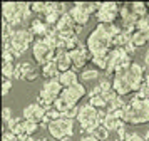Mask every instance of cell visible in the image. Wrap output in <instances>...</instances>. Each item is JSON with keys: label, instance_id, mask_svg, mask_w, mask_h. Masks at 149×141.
<instances>
[{"label": "cell", "instance_id": "obj_41", "mask_svg": "<svg viewBox=\"0 0 149 141\" xmlns=\"http://www.w3.org/2000/svg\"><path fill=\"white\" fill-rule=\"evenodd\" d=\"M81 141H99L95 136H92V134H86V136H82Z\"/></svg>", "mask_w": 149, "mask_h": 141}, {"label": "cell", "instance_id": "obj_32", "mask_svg": "<svg viewBox=\"0 0 149 141\" xmlns=\"http://www.w3.org/2000/svg\"><path fill=\"white\" fill-rule=\"evenodd\" d=\"M136 30L142 32L144 35H146V39L149 40V15H148V17H144V19H141L139 22H137V25H136Z\"/></svg>", "mask_w": 149, "mask_h": 141}, {"label": "cell", "instance_id": "obj_29", "mask_svg": "<svg viewBox=\"0 0 149 141\" xmlns=\"http://www.w3.org/2000/svg\"><path fill=\"white\" fill-rule=\"evenodd\" d=\"M79 79L84 81V82L97 81L99 79V71H97V69H86V71H82V74L79 76Z\"/></svg>", "mask_w": 149, "mask_h": 141}, {"label": "cell", "instance_id": "obj_39", "mask_svg": "<svg viewBox=\"0 0 149 141\" xmlns=\"http://www.w3.org/2000/svg\"><path fill=\"white\" fill-rule=\"evenodd\" d=\"M2 116H3V123H5V124H7L8 121L12 119V118H14V116H12V111H10V107H3V111H2Z\"/></svg>", "mask_w": 149, "mask_h": 141}, {"label": "cell", "instance_id": "obj_16", "mask_svg": "<svg viewBox=\"0 0 149 141\" xmlns=\"http://www.w3.org/2000/svg\"><path fill=\"white\" fill-rule=\"evenodd\" d=\"M45 111H47V109H44L39 102H30L29 106L24 107V118H25V119L37 121L39 124H42V121L45 118Z\"/></svg>", "mask_w": 149, "mask_h": 141}, {"label": "cell", "instance_id": "obj_46", "mask_svg": "<svg viewBox=\"0 0 149 141\" xmlns=\"http://www.w3.org/2000/svg\"><path fill=\"white\" fill-rule=\"evenodd\" d=\"M39 141H55V140H39Z\"/></svg>", "mask_w": 149, "mask_h": 141}, {"label": "cell", "instance_id": "obj_22", "mask_svg": "<svg viewBox=\"0 0 149 141\" xmlns=\"http://www.w3.org/2000/svg\"><path fill=\"white\" fill-rule=\"evenodd\" d=\"M59 76H61V71H59V67L55 64V60H52V62H49V64H45L42 67V77H45V81L57 79Z\"/></svg>", "mask_w": 149, "mask_h": 141}, {"label": "cell", "instance_id": "obj_23", "mask_svg": "<svg viewBox=\"0 0 149 141\" xmlns=\"http://www.w3.org/2000/svg\"><path fill=\"white\" fill-rule=\"evenodd\" d=\"M104 126L107 128L109 131H117L121 126H124L126 123L121 119V118H117V116H114V114L107 113V116H106V119H104V123H102Z\"/></svg>", "mask_w": 149, "mask_h": 141}, {"label": "cell", "instance_id": "obj_30", "mask_svg": "<svg viewBox=\"0 0 149 141\" xmlns=\"http://www.w3.org/2000/svg\"><path fill=\"white\" fill-rule=\"evenodd\" d=\"M15 67L17 64L15 62H2V77H7V79H12L15 76Z\"/></svg>", "mask_w": 149, "mask_h": 141}, {"label": "cell", "instance_id": "obj_6", "mask_svg": "<svg viewBox=\"0 0 149 141\" xmlns=\"http://www.w3.org/2000/svg\"><path fill=\"white\" fill-rule=\"evenodd\" d=\"M77 123L79 126L82 128V131H87L91 133L92 129L102 124L101 118H99V109H95L94 106L91 104H84V106H79V114H77Z\"/></svg>", "mask_w": 149, "mask_h": 141}, {"label": "cell", "instance_id": "obj_42", "mask_svg": "<svg viewBox=\"0 0 149 141\" xmlns=\"http://www.w3.org/2000/svg\"><path fill=\"white\" fill-rule=\"evenodd\" d=\"M144 67L149 69V47H148V51H146V54H144Z\"/></svg>", "mask_w": 149, "mask_h": 141}, {"label": "cell", "instance_id": "obj_4", "mask_svg": "<svg viewBox=\"0 0 149 141\" xmlns=\"http://www.w3.org/2000/svg\"><path fill=\"white\" fill-rule=\"evenodd\" d=\"M62 91H64V86L61 84L59 79H49L44 82L42 89L39 91V98H37V102L40 104L44 109H50L54 106V102L59 98H61Z\"/></svg>", "mask_w": 149, "mask_h": 141}, {"label": "cell", "instance_id": "obj_17", "mask_svg": "<svg viewBox=\"0 0 149 141\" xmlns=\"http://www.w3.org/2000/svg\"><path fill=\"white\" fill-rule=\"evenodd\" d=\"M50 29H52V27L49 25L44 19H34L32 22H30V25H29V30L34 34L37 39H44V37H47V34H49Z\"/></svg>", "mask_w": 149, "mask_h": 141}, {"label": "cell", "instance_id": "obj_48", "mask_svg": "<svg viewBox=\"0 0 149 141\" xmlns=\"http://www.w3.org/2000/svg\"><path fill=\"white\" fill-rule=\"evenodd\" d=\"M65 141H69V140H65Z\"/></svg>", "mask_w": 149, "mask_h": 141}, {"label": "cell", "instance_id": "obj_38", "mask_svg": "<svg viewBox=\"0 0 149 141\" xmlns=\"http://www.w3.org/2000/svg\"><path fill=\"white\" fill-rule=\"evenodd\" d=\"M124 141H146V140H144V136H141L139 133H129L127 138Z\"/></svg>", "mask_w": 149, "mask_h": 141}, {"label": "cell", "instance_id": "obj_45", "mask_svg": "<svg viewBox=\"0 0 149 141\" xmlns=\"http://www.w3.org/2000/svg\"><path fill=\"white\" fill-rule=\"evenodd\" d=\"M144 140H146V141H149V131L146 133V136H144Z\"/></svg>", "mask_w": 149, "mask_h": 141}, {"label": "cell", "instance_id": "obj_2", "mask_svg": "<svg viewBox=\"0 0 149 141\" xmlns=\"http://www.w3.org/2000/svg\"><path fill=\"white\" fill-rule=\"evenodd\" d=\"M86 46H87L89 52L92 57H101V55H107L112 49V39L104 29L101 24H97L92 32L89 34L87 40H86Z\"/></svg>", "mask_w": 149, "mask_h": 141}, {"label": "cell", "instance_id": "obj_25", "mask_svg": "<svg viewBox=\"0 0 149 141\" xmlns=\"http://www.w3.org/2000/svg\"><path fill=\"white\" fill-rule=\"evenodd\" d=\"M75 5L81 7L82 10H86L89 15H95V13L99 12L101 4H95V2H75Z\"/></svg>", "mask_w": 149, "mask_h": 141}, {"label": "cell", "instance_id": "obj_44", "mask_svg": "<svg viewBox=\"0 0 149 141\" xmlns=\"http://www.w3.org/2000/svg\"><path fill=\"white\" fill-rule=\"evenodd\" d=\"M22 141H35L32 136H29V134H25V136H22Z\"/></svg>", "mask_w": 149, "mask_h": 141}, {"label": "cell", "instance_id": "obj_28", "mask_svg": "<svg viewBox=\"0 0 149 141\" xmlns=\"http://www.w3.org/2000/svg\"><path fill=\"white\" fill-rule=\"evenodd\" d=\"M89 134L95 136L99 141H107V138H109V129L104 126V124H99V126L95 128V129H92Z\"/></svg>", "mask_w": 149, "mask_h": 141}, {"label": "cell", "instance_id": "obj_31", "mask_svg": "<svg viewBox=\"0 0 149 141\" xmlns=\"http://www.w3.org/2000/svg\"><path fill=\"white\" fill-rule=\"evenodd\" d=\"M89 104L94 106L95 109H106V99L102 98V94H97V96L89 98Z\"/></svg>", "mask_w": 149, "mask_h": 141}, {"label": "cell", "instance_id": "obj_5", "mask_svg": "<svg viewBox=\"0 0 149 141\" xmlns=\"http://www.w3.org/2000/svg\"><path fill=\"white\" fill-rule=\"evenodd\" d=\"M55 54H57V49L45 37L44 39H35L34 46H32V57H34L37 66L44 67L45 64L52 62L55 59Z\"/></svg>", "mask_w": 149, "mask_h": 141}, {"label": "cell", "instance_id": "obj_8", "mask_svg": "<svg viewBox=\"0 0 149 141\" xmlns=\"http://www.w3.org/2000/svg\"><path fill=\"white\" fill-rule=\"evenodd\" d=\"M119 8L121 4L117 2H102L99 12L95 13V19L99 24H114L116 19L119 17Z\"/></svg>", "mask_w": 149, "mask_h": 141}, {"label": "cell", "instance_id": "obj_7", "mask_svg": "<svg viewBox=\"0 0 149 141\" xmlns=\"http://www.w3.org/2000/svg\"><path fill=\"white\" fill-rule=\"evenodd\" d=\"M47 131L55 141H65L74 134V119L61 118V119L50 121L47 124Z\"/></svg>", "mask_w": 149, "mask_h": 141}, {"label": "cell", "instance_id": "obj_34", "mask_svg": "<svg viewBox=\"0 0 149 141\" xmlns=\"http://www.w3.org/2000/svg\"><path fill=\"white\" fill-rule=\"evenodd\" d=\"M37 131H39V123L37 121H32V119H25V134L32 136Z\"/></svg>", "mask_w": 149, "mask_h": 141}, {"label": "cell", "instance_id": "obj_9", "mask_svg": "<svg viewBox=\"0 0 149 141\" xmlns=\"http://www.w3.org/2000/svg\"><path fill=\"white\" fill-rule=\"evenodd\" d=\"M55 30L61 34L64 39H74V37H77V35L81 34L82 27L77 25L67 12V13H64L61 17V20L55 24Z\"/></svg>", "mask_w": 149, "mask_h": 141}, {"label": "cell", "instance_id": "obj_15", "mask_svg": "<svg viewBox=\"0 0 149 141\" xmlns=\"http://www.w3.org/2000/svg\"><path fill=\"white\" fill-rule=\"evenodd\" d=\"M30 15H32V7L27 2H17V8H15V15L14 20L10 25H19V24H24V22H29L30 20Z\"/></svg>", "mask_w": 149, "mask_h": 141}, {"label": "cell", "instance_id": "obj_1", "mask_svg": "<svg viewBox=\"0 0 149 141\" xmlns=\"http://www.w3.org/2000/svg\"><path fill=\"white\" fill-rule=\"evenodd\" d=\"M122 121L126 124H144L149 121V99L134 93L126 102L122 111Z\"/></svg>", "mask_w": 149, "mask_h": 141}, {"label": "cell", "instance_id": "obj_3", "mask_svg": "<svg viewBox=\"0 0 149 141\" xmlns=\"http://www.w3.org/2000/svg\"><path fill=\"white\" fill-rule=\"evenodd\" d=\"M34 42L35 35L29 29H15L10 35V39H8V49L15 57H20L27 49L34 46Z\"/></svg>", "mask_w": 149, "mask_h": 141}, {"label": "cell", "instance_id": "obj_13", "mask_svg": "<svg viewBox=\"0 0 149 141\" xmlns=\"http://www.w3.org/2000/svg\"><path fill=\"white\" fill-rule=\"evenodd\" d=\"M86 94H87L86 86H84L82 82H77V84H74V86H70V87H64L61 98L67 101L70 106H77V102H79Z\"/></svg>", "mask_w": 149, "mask_h": 141}, {"label": "cell", "instance_id": "obj_20", "mask_svg": "<svg viewBox=\"0 0 149 141\" xmlns=\"http://www.w3.org/2000/svg\"><path fill=\"white\" fill-rule=\"evenodd\" d=\"M7 129L12 131V133H15L17 136H20V138L25 136V118H17V116H14L7 123Z\"/></svg>", "mask_w": 149, "mask_h": 141}, {"label": "cell", "instance_id": "obj_24", "mask_svg": "<svg viewBox=\"0 0 149 141\" xmlns=\"http://www.w3.org/2000/svg\"><path fill=\"white\" fill-rule=\"evenodd\" d=\"M15 8H17V2H3L2 5V13H3V20L12 24L15 15Z\"/></svg>", "mask_w": 149, "mask_h": 141}, {"label": "cell", "instance_id": "obj_37", "mask_svg": "<svg viewBox=\"0 0 149 141\" xmlns=\"http://www.w3.org/2000/svg\"><path fill=\"white\" fill-rule=\"evenodd\" d=\"M77 114H79V106H74V107H70L69 111H65V113L62 114V118H67V119H75V118H77Z\"/></svg>", "mask_w": 149, "mask_h": 141}, {"label": "cell", "instance_id": "obj_43", "mask_svg": "<svg viewBox=\"0 0 149 141\" xmlns=\"http://www.w3.org/2000/svg\"><path fill=\"white\" fill-rule=\"evenodd\" d=\"M144 84L148 86V89H149V69L146 71V77H144Z\"/></svg>", "mask_w": 149, "mask_h": 141}, {"label": "cell", "instance_id": "obj_19", "mask_svg": "<svg viewBox=\"0 0 149 141\" xmlns=\"http://www.w3.org/2000/svg\"><path fill=\"white\" fill-rule=\"evenodd\" d=\"M55 64L59 67L61 72H65L69 69H72V60H70V54L67 51H57L55 54Z\"/></svg>", "mask_w": 149, "mask_h": 141}, {"label": "cell", "instance_id": "obj_35", "mask_svg": "<svg viewBox=\"0 0 149 141\" xmlns=\"http://www.w3.org/2000/svg\"><path fill=\"white\" fill-rule=\"evenodd\" d=\"M91 62H94V66L97 69H102L104 72H106V69H107V55H101V57H92Z\"/></svg>", "mask_w": 149, "mask_h": 141}, {"label": "cell", "instance_id": "obj_33", "mask_svg": "<svg viewBox=\"0 0 149 141\" xmlns=\"http://www.w3.org/2000/svg\"><path fill=\"white\" fill-rule=\"evenodd\" d=\"M30 7H32V12H35L37 15H42L44 17V13L47 12L49 2H34V4H30Z\"/></svg>", "mask_w": 149, "mask_h": 141}, {"label": "cell", "instance_id": "obj_40", "mask_svg": "<svg viewBox=\"0 0 149 141\" xmlns=\"http://www.w3.org/2000/svg\"><path fill=\"white\" fill-rule=\"evenodd\" d=\"M116 133H117V136H119V140H121V141H124L126 138H127V134H129L127 129H126V124H124V126H121L117 131H116Z\"/></svg>", "mask_w": 149, "mask_h": 141}, {"label": "cell", "instance_id": "obj_36", "mask_svg": "<svg viewBox=\"0 0 149 141\" xmlns=\"http://www.w3.org/2000/svg\"><path fill=\"white\" fill-rule=\"evenodd\" d=\"M12 89V79H7V77H2V96H7Z\"/></svg>", "mask_w": 149, "mask_h": 141}, {"label": "cell", "instance_id": "obj_12", "mask_svg": "<svg viewBox=\"0 0 149 141\" xmlns=\"http://www.w3.org/2000/svg\"><path fill=\"white\" fill-rule=\"evenodd\" d=\"M69 54H70V60H72V69H74V71L82 69L89 60H92V55H91V52H89L87 46H86V44H82V42L79 44L77 49L70 51Z\"/></svg>", "mask_w": 149, "mask_h": 141}, {"label": "cell", "instance_id": "obj_14", "mask_svg": "<svg viewBox=\"0 0 149 141\" xmlns=\"http://www.w3.org/2000/svg\"><path fill=\"white\" fill-rule=\"evenodd\" d=\"M14 77L32 82V81L37 79V67H35L32 62H19L17 67H15V76Z\"/></svg>", "mask_w": 149, "mask_h": 141}, {"label": "cell", "instance_id": "obj_21", "mask_svg": "<svg viewBox=\"0 0 149 141\" xmlns=\"http://www.w3.org/2000/svg\"><path fill=\"white\" fill-rule=\"evenodd\" d=\"M57 79L61 81V84L64 87H70V86H74V84L79 82V74H77V71H74V69H69L65 72H61V76H59Z\"/></svg>", "mask_w": 149, "mask_h": 141}, {"label": "cell", "instance_id": "obj_26", "mask_svg": "<svg viewBox=\"0 0 149 141\" xmlns=\"http://www.w3.org/2000/svg\"><path fill=\"white\" fill-rule=\"evenodd\" d=\"M132 8H134L136 15L139 19H144L149 15V8H148V2H132Z\"/></svg>", "mask_w": 149, "mask_h": 141}, {"label": "cell", "instance_id": "obj_49", "mask_svg": "<svg viewBox=\"0 0 149 141\" xmlns=\"http://www.w3.org/2000/svg\"><path fill=\"white\" fill-rule=\"evenodd\" d=\"M148 99H149V98H148Z\"/></svg>", "mask_w": 149, "mask_h": 141}, {"label": "cell", "instance_id": "obj_27", "mask_svg": "<svg viewBox=\"0 0 149 141\" xmlns=\"http://www.w3.org/2000/svg\"><path fill=\"white\" fill-rule=\"evenodd\" d=\"M146 42H148V39H146V35H144L142 32L136 30V32L131 34V44H132L136 49H139V47L146 46Z\"/></svg>", "mask_w": 149, "mask_h": 141}, {"label": "cell", "instance_id": "obj_18", "mask_svg": "<svg viewBox=\"0 0 149 141\" xmlns=\"http://www.w3.org/2000/svg\"><path fill=\"white\" fill-rule=\"evenodd\" d=\"M69 15L72 17V20H74L79 27H84L89 22V19H91V15H89L86 10H82L81 7H77L75 4H72V7L69 8Z\"/></svg>", "mask_w": 149, "mask_h": 141}, {"label": "cell", "instance_id": "obj_47", "mask_svg": "<svg viewBox=\"0 0 149 141\" xmlns=\"http://www.w3.org/2000/svg\"><path fill=\"white\" fill-rule=\"evenodd\" d=\"M148 8H149V2H148Z\"/></svg>", "mask_w": 149, "mask_h": 141}, {"label": "cell", "instance_id": "obj_11", "mask_svg": "<svg viewBox=\"0 0 149 141\" xmlns=\"http://www.w3.org/2000/svg\"><path fill=\"white\" fill-rule=\"evenodd\" d=\"M129 66H131V64H129ZM129 66L119 67L114 72V76H112V89H114L116 93H117V96H121V98H126L129 94H134L132 89H131V86H129V82H127V77H126V71H127Z\"/></svg>", "mask_w": 149, "mask_h": 141}, {"label": "cell", "instance_id": "obj_10", "mask_svg": "<svg viewBox=\"0 0 149 141\" xmlns=\"http://www.w3.org/2000/svg\"><path fill=\"white\" fill-rule=\"evenodd\" d=\"M126 77H127V82H129V86H131V89H132V93H137L142 87L144 77H146L144 66H141L139 62H131V66L126 71Z\"/></svg>", "mask_w": 149, "mask_h": 141}]
</instances>
